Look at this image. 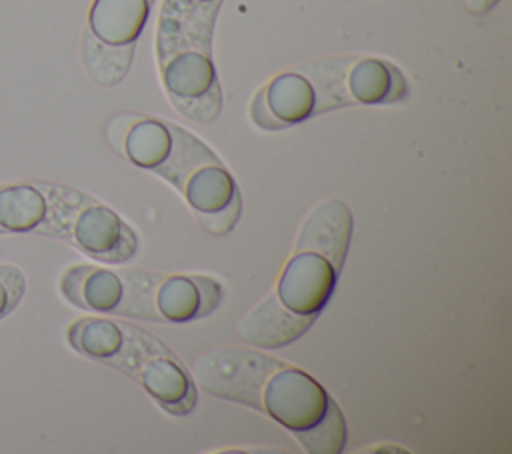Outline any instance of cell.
<instances>
[{
  "label": "cell",
  "instance_id": "cell-1",
  "mask_svg": "<svg viewBox=\"0 0 512 454\" xmlns=\"http://www.w3.org/2000/svg\"><path fill=\"white\" fill-rule=\"evenodd\" d=\"M0 236L62 240L102 264L136 254V232L104 202L58 182H0Z\"/></svg>",
  "mask_w": 512,
  "mask_h": 454
},
{
  "label": "cell",
  "instance_id": "cell-2",
  "mask_svg": "<svg viewBox=\"0 0 512 454\" xmlns=\"http://www.w3.org/2000/svg\"><path fill=\"white\" fill-rule=\"evenodd\" d=\"M222 0H164L158 20V66L170 102L186 118L212 122L222 94L210 38Z\"/></svg>",
  "mask_w": 512,
  "mask_h": 454
},
{
  "label": "cell",
  "instance_id": "cell-3",
  "mask_svg": "<svg viewBox=\"0 0 512 454\" xmlns=\"http://www.w3.org/2000/svg\"><path fill=\"white\" fill-rule=\"evenodd\" d=\"M248 406L274 418L310 454H340L346 446L348 430L340 406L318 380L282 360L256 384Z\"/></svg>",
  "mask_w": 512,
  "mask_h": 454
},
{
  "label": "cell",
  "instance_id": "cell-4",
  "mask_svg": "<svg viewBox=\"0 0 512 454\" xmlns=\"http://www.w3.org/2000/svg\"><path fill=\"white\" fill-rule=\"evenodd\" d=\"M188 200L200 226L212 236L228 234L240 220L242 198L232 174L194 134L172 126V150L154 172Z\"/></svg>",
  "mask_w": 512,
  "mask_h": 454
},
{
  "label": "cell",
  "instance_id": "cell-5",
  "mask_svg": "<svg viewBox=\"0 0 512 454\" xmlns=\"http://www.w3.org/2000/svg\"><path fill=\"white\" fill-rule=\"evenodd\" d=\"M160 276L146 270L74 264L62 272L58 290L68 304L92 314L162 322L154 306Z\"/></svg>",
  "mask_w": 512,
  "mask_h": 454
},
{
  "label": "cell",
  "instance_id": "cell-6",
  "mask_svg": "<svg viewBox=\"0 0 512 454\" xmlns=\"http://www.w3.org/2000/svg\"><path fill=\"white\" fill-rule=\"evenodd\" d=\"M122 326V338L116 352L104 362L114 366L148 392V396L172 416L192 412L196 404V388L188 370L178 358L158 340L144 334L132 324Z\"/></svg>",
  "mask_w": 512,
  "mask_h": 454
},
{
  "label": "cell",
  "instance_id": "cell-7",
  "mask_svg": "<svg viewBox=\"0 0 512 454\" xmlns=\"http://www.w3.org/2000/svg\"><path fill=\"white\" fill-rule=\"evenodd\" d=\"M300 70L316 84L324 112L354 104H394L408 94L404 74L376 56L318 60Z\"/></svg>",
  "mask_w": 512,
  "mask_h": 454
},
{
  "label": "cell",
  "instance_id": "cell-8",
  "mask_svg": "<svg viewBox=\"0 0 512 454\" xmlns=\"http://www.w3.org/2000/svg\"><path fill=\"white\" fill-rule=\"evenodd\" d=\"M322 112L320 94L302 70H288L274 76L252 100V122L264 130H280L302 124Z\"/></svg>",
  "mask_w": 512,
  "mask_h": 454
},
{
  "label": "cell",
  "instance_id": "cell-9",
  "mask_svg": "<svg viewBox=\"0 0 512 454\" xmlns=\"http://www.w3.org/2000/svg\"><path fill=\"white\" fill-rule=\"evenodd\" d=\"M338 274L340 270L326 256L294 250L278 278L276 296L292 312L316 318L332 298Z\"/></svg>",
  "mask_w": 512,
  "mask_h": 454
},
{
  "label": "cell",
  "instance_id": "cell-10",
  "mask_svg": "<svg viewBox=\"0 0 512 454\" xmlns=\"http://www.w3.org/2000/svg\"><path fill=\"white\" fill-rule=\"evenodd\" d=\"M106 134L122 156L150 172H156L172 150V122L166 120L122 114L110 120Z\"/></svg>",
  "mask_w": 512,
  "mask_h": 454
},
{
  "label": "cell",
  "instance_id": "cell-11",
  "mask_svg": "<svg viewBox=\"0 0 512 454\" xmlns=\"http://www.w3.org/2000/svg\"><path fill=\"white\" fill-rule=\"evenodd\" d=\"M352 228L354 218L348 204L338 198L324 200L304 218L294 250L318 252L340 270L348 254Z\"/></svg>",
  "mask_w": 512,
  "mask_h": 454
},
{
  "label": "cell",
  "instance_id": "cell-12",
  "mask_svg": "<svg viewBox=\"0 0 512 454\" xmlns=\"http://www.w3.org/2000/svg\"><path fill=\"white\" fill-rule=\"evenodd\" d=\"M222 286L208 276H160L154 306L162 322H190L216 310Z\"/></svg>",
  "mask_w": 512,
  "mask_h": 454
},
{
  "label": "cell",
  "instance_id": "cell-13",
  "mask_svg": "<svg viewBox=\"0 0 512 454\" xmlns=\"http://www.w3.org/2000/svg\"><path fill=\"white\" fill-rule=\"evenodd\" d=\"M154 0H94L82 42L124 48L134 46L150 16Z\"/></svg>",
  "mask_w": 512,
  "mask_h": 454
},
{
  "label": "cell",
  "instance_id": "cell-14",
  "mask_svg": "<svg viewBox=\"0 0 512 454\" xmlns=\"http://www.w3.org/2000/svg\"><path fill=\"white\" fill-rule=\"evenodd\" d=\"M312 322L314 316L292 312L274 292L244 316L238 324V334L244 342L256 348H282L298 340Z\"/></svg>",
  "mask_w": 512,
  "mask_h": 454
},
{
  "label": "cell",
  "instance_id": "cell-15",
  "mask_svg": "<svg viewBox=\"0 0 512 454\" xmlns=\"http://www.w3.org/2000/svg\"><path fill=\"white\" fill-rule=\"evenodd\" d=\"M28 282L20 266L10 262H0V322L8 318L18 304L24 300Z\"/></svg>",
  "mask_w": 512,
  "mask_h": 454
},
{
  "label": "cell",
  "instance_id": "cell-16",
  "mask_svg": "<svg viewBox=\"0 0 512 454\" xmlns=\"http://www.w3.org/2000/svg\"><path fill=\"white\" fill-rule=\"evenodd\" d=\"M498 0H464V4L474 12V14H486Z\"/></svg>",
  "mask_w": 512,
  "mask_h": 454
}]
</instances>
